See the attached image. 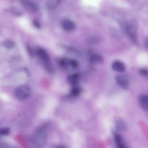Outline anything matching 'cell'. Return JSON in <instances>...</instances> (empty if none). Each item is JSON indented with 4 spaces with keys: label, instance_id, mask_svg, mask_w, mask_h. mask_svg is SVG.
Segmentation results:
<instances>
[{
    "label": "cell",
    "instance_id": "22",
    "mask_svg": "<svg viewBox=\"0 0 148 148\" xmlns=\"http://www.w3.org/2000/svg\"><path fill=\"white\" fill-rule=\"evenodd\" d=\"M33 24L37 28L39 29L40 27V25L37 20H34L33 21Z\"/></svg>",
    "mask_w": 148,
    "mask_h": 148
},
{
    "label": "cell",
    "instance_id": "25",
    "mask_svg": "<svg viewBox=\"0 0 148 148\" xmlns=\"http://www.w3.org/2000/svg\"><path fill=\"white\" fill-rule=\"evenodd\" d=\"M145 44L146 47L148 49V37L146 39L145 41Z\"/></svg>",
    "mask_w": 148,
    "mask_h": 148
},
{
    "label": "cell",
    "instance_id": "24",
    "mask_svg": "<svg viewBox=\"0 0 148 148\" xmlns=\"http://www.w3.org/2000/svg\"><path fill=\"white\" fill-rule=\"evenodd\" d=\"M97 40L95 38H91L89 40L90 42L91 43L94 44L97 42Z\"/></svg>",
    "mask_w": 148,
    "mask_h": 148
},
{
    "label": "cell",
    "instance_id": "18",
    "mask_svg": "<svg viewBox=\"0 0 148 148\" xmlns=\"http://www.w3.org/2000/svg\"><path fill=\"white\" fill-rule=\"evenodd\" d=\"M60 64L62 66L65 68L69 64V60L66 58H62L60 61Z\"/></svg>",
    "mask_w": 148,
    "mask_h": 148
},
{
    "label": "cell",
    "instance_id": "14",
    "mask_svg": "<svg viewBox=\"0 0 148 148\" xmlns=\"http://www.w3.org/2000/svg\"><path fill=\"white\" fill-rule=\"evenodd\" d=\"M81 92L82 89L80 87L75 86L71 89L69 95L71 97H76L80 94Z\"/></svg>",
    "mask_w": 148,
    "mask_h": 148
},
{
    "label": "cell",
    "instance_id": "15",
    "mask_svg": "<svg viewBox=\"0 0 148 148\" xmlns=\"http://www.w3.org/2000/svg\"><path fill=\"white\" fill-rule=\"evenodd\" d=\"M90 60L91 62L96 63H101L103 61V58L100 55L94 54L90 57Z\"/></svg>",
    "mask_w": 148,
    "mask_h": 148
},
{
    "label": "cell",
    "instance_id": "7",
    "mask_svg": "<svg viewBox=\"0 0 148 148\" xmlns=\"http://www.w3.org/2000/svg\"><path fill=\"white\" fill-rule=\"evenodd\" d=\"M61 25L63 29L67 31H72L75 28L74 23L71 20L68 19L63 20L62 22Z\"/></svg>",
    "mask_w": 148,
    "mask_h": 148
},
{
    "label": "cell",
    "instance_id": "16",
    "mask_svg": "<svg viewBox=\"0 0 148 148\" xmlns=\"http://www.w3.org/2000/svg\"><path fill=\"white\" fill-rule=\"evenodd\" d=\"M44 66L45 69L48 73H54V69L50 62L44 63Z\"/></svg>",
    "mask_w": 148,
    "mask_h": 148
},
{
    "label": "cell",
    "instance_id": "3",
    "mask_svg": "<svg viewBox=\"0 0 148 148\" xmlns=\"http://www.w3.org/2000/svg\"><path fill=\"white\" fill-rule=\"evenodd\" d=\"M31 90L27 85H23L17 87L14 91L16 97L20 100H23L27 98L30 95Z\"/></svg>",
    "mask_w": 148,
    "mask_h": 148
},
{
    "label": "cell",
    "instance_id": "10",
    "mask_svg": "<svg viewBox=\"0 0 148 148\" xmlns=\"http://www.w3.org/2000/svg\"><path fill=\"white\" fill-rule=\"evenodd\" d=\"M112 69L114 71L118 72H122L125 69L124 64L119 61H116L114 62L112 65Z\"/></svg>",
    "mask_w": 148,
    "mask_h": 148
},
{
    "label": "cell",
    "instance_id": "19",
    "mask_svg": "<svg viewBox=\"0 0 148 148\" xmlns=\"http://www.w3.org/2000/svg\"><path fill=\"white\" fill-rule=\"evenodd\" d=\"M10 132V129L7 127L1 128L0 130V134L1 135H6L9 134Z\"/></svg>",
    "mask_w": 148,
    "mask_h": 148
},
{
    "label": "cell",
    "instance_id": "13",
    "mask_svg": "<svg viewBox=\"0 0 148 148\" xmlns=\"http://www.w3.org/2000/svg\"><path fill=\"white\" fill-rule=\"evenodd\" d=\"M62 0H48L47 7L49 10L54 9L57 7L61 2Z\"/></svg>",
    "mask_w": 148,
    "mask_h": 148
},
{
    "label": "cell",
    "instance_id": "21",
    "mask_svg": "<svg viewBox=\"0 0 148 148\" xmlns=\"http://www.w3.org/2000/svg\"><path fill=\"white\" fill-rule=\"evenodd\" d=\"M139 72L142 75L148 77V69L145 68H141L139 70Z\"/></svg>",
    "mask_w": 148,
    "mask_h": 148
},
{
    "label": "cell",
    "instance_id": "5",
    "mask_svg": "<svg viewBox=\"0 0 148 148\" xmlns=\"http://www.w3.org/2000/svg\"><path fill=\"white\" fill-rule=\"evenodd\" d=\"M21 3L30 11L36 12L38 10V5L31 0H20Z\"/></svg>",
    "mask_w": 148,
    "mask_h": 148
},
{
    "label": "cell",
    "instance_id": "17",
    "mask_svg": "<svg viewBox=\"0 0 148 148\" xmlns=\"http://www.w3.org/2000/svg\"><path fill=\"white\" fill-rule=\"evenodd\" d=\"M3 45L5 48L9 49L13 48L15 45L13 42L9 40L4 41L3 43Z\"/></svg>",
    "mask_w": 148,
    "mask_h": 148
},
{
    "label": "cell",
    "instance_id": "11",
    "mask_svg": "<svg viewBox=\"0 0 148 148\" xmlns=\"http://www.w3.org/2000/svg\"><path fill=\"white\" fill-rule=\"evenodd\" d=\"M79 77V75L78 73H74L69 75L67 77V80L70 84L75 85L78 83Z\"/></svg>",
    "mask_w": 148,
    "mask_h": 148
},
{
    "label": "cell",
    "instance_id": "1",
    "mask_svg": "<svg viewBox=\"0 0 148 148\" xmlns=\"http://www.w3.org/2000/svg\"><path fill=\"white\" fill-rule=\"evenodd\" d=\"M48 126L46 124L41 125L35 131L30 137L31 141L36 146L41 147L45 143Z\"/></svg>",
    "mask_w": 148,
    "mask_h": 148
},
{
    "label": "cell",
    "instance_id": "20",
    "mask_svg": "<svg viewBox=\"0 0 148 148\" xmlns=\"http://www.w3.org/2000/svg\"><path fill=\"white\" fill-rule=\"evenodd\" d=\"M69 65L72 68H76L78 67L79 64L76 60L71 59L69 60Z\"/></svg>",
    "mask_w": 148,
    "mask_h": 148
},
{
    "label": "cell",
    "instance_id": "2",
    "mask_svg": "<svg viewBox=\"0 0 148 148\" xmlns=\"http://www.w3.org/2000/svg\"><path fill=\"white\" fill-rule=\"evenodd\" d=\"M121 27L124 31L134 43L137 41V24L136 21L132 20L128 22H123Z\"/></svg>",
    "mask_w": 148,
    "mask_h": 148
},
{
    "label": "cell",
    "instance_id": "4",
    "mask_svg": "<svg viewBox=\"0 0 148 148\" xmlns=\"http://www.w3.org/2000/svg\"><path fill=\"white\" fill-rule=\"evenodd\" d=\"M116 80L118 84L123 88L126 89L128 88L129 84V80L125 75H118L116 77Z\"/></svg>",
    "mask_w": 148,
    "mask_h": 148
},
{
    "label": "cell",
    "instance_id": "12",
    "mask_svg": "<svg viewBox=\"0 0 148 148\" xmlns=\"http://www.w3.org/2000/svg\"><path fill=\"white\" fill-rule=\"evenodd\" d=\"M115 126L116 130L123 132L126 129V125L124 122L121 119H117L115 122Z\"/></svg>",
    "mask_w": 148,
    "mask_h": 148
},
{
    "label": "cell",
    "instance_id": "8",
    "mask_svg": "<svg viewBox=\"0 0 148 148\" xmlns=\"http://www.w3.org/2000/svg\"><path fill=\"white\" fill-rule=\"evenodd\" d=\"M139 101L141 108L145 110H148V95L143 94L139 98Z\"/></svg>",
    "mask_w": 148,
    "mask_h": 148
},
{
    "label": "cell",
    "instance_id": "9",
    "mask_svg": "<svg viewBox=\"0 0 148 148\" xmlns=\"http://www.w3.org/2000/svg\"><path fill=\"white\" fill-rule=\"evenodd\" d=\"M114 137L115 143L117 147L119 148H125L126 147L122 136L119 134L114 133Z\"/></svg>",
    "mask_w": 148,
    "mask_h": 148
},
{
    "label": "cell",
    "instance_id": "23",
    "mask_svg": "<svg viewBox=\"0 0 148 148\" xmlns=\"http://www.w3.org/2000/svg\"><path fill=\"white\" fill-rule=\"evenodd\" d=\"M26 47L27 48V51L28 53L30 55V56H33V52L32 51V49L30 47L29 45H27Z\"/></svg>",
    "mask_w": 148,
    "mask_h": 148
},
{
    "label": "cell",
    "instance_id": "6",
    "mask_svg": "<svg viewBox=\"0 0 148 148\" xmlns=\"http://www.w3.org/2000/svg\"><path fill=\"white\" fill-rule=\"evenodd\" d=\"M36 53L44 63L50 62V57L44 49L40 48H38L36 50Z\"/></svg>",
    "mask_w": 148,
    "mask_h": 148
}]
</instances>
